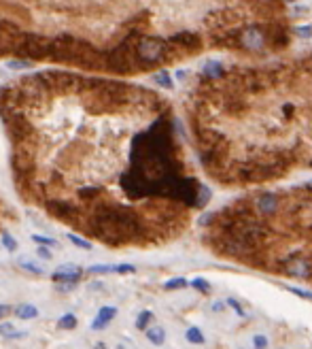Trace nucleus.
<instances>
[{"label": "nucleus", "mask_w": 312, "mask_h": 349, "mask_svg": "<svg viewBox=\"0 0 312 349\" xmlns=\"http://www.w3.org/2000/svg\"><path fill=\"white\" fill-rule=\"evenodd\" d=\"M204 75L211 79H219V77H223V66L219 62H208L204 66Z\"/></svg>", "instance_id": "obj_14"}, {"label": "nucleus", "mask_w": 312, "mask_h": 349, "mask_svg": "<svg viewBox=\"0 0 312 349\" xmlns=\"http://www.w3.org/2000/svg\"><path fill=\"white\" fill-rule=\"evenodd\" d=\"M283 271L289 277H295V279H310L312 277V262L308 258H301V255H295V258H289L283 266Z\"/></svg>", "instance_id": "obj_4"}, {"label": "nucleus", "mask_w": 312, "mask_h": 349, "mask_svg": "<svg viewBox=\"0 0 312 349\" xmlns=\"http://www.w3.org/2000/svg\"><path fill=\"white\" fill-rule=\"evenodd\" d=\"M225 304H227V307H232V309L236 311V315H240V317H246V311H244V307H242L240 302H238L236 298H227V300H225Z\"/></svg>", "instance_id": "obj_24"}, {"label": "nucleus", "mask_w": 312, "mask_h": 349, "mask_svg": "<svg viewBox=\"0 0 312 349\" xmlns=\"http://www.w3.org/2000/svg\"><path fill=\"white\" fill-rule=\"evenodd\" d=\"M236 40L242 49L259 54V51H264L266 45H268V34L264 32V28H259V26H246L238 32Z\"/></svg>", "instance_id": "obj_2"}, {"label": "nucleus", "mask_w": 312, "mask_h": 349, "mask_svg": "<svg viewBox=\"0 0 312 349\" xmlns=\"http://www.w3.org/2000/svg\"><path fill=\"white\" fill-rule=\"evenodd\" d=\"M166 43L162 38H155V36H147V38H140L136 43V58L140 60L142 64H155L166 56Z\"/></svg>", "instance_id": "obj_1"}, {"label": "nucleus", "mask_w": 312, "mask_h": 349, "mask_svg": "<svg viewBox=\"0 0 312 349\" xmlns=\"http://www.w3.org/2000/svg\"><path fill=\"white\" fill-rule=\"evenodd\" d=\"M93 349H107V345H104V343H96V347H93Z\"/></svg>", "instance_id": "obj_32"}, {"label": "nucleus", "mask_w": 312, "mask_h": 349, "mask_svg": "<svg viewBox=\"0 0 312 349\" xmlns=\"http://www.w3.org/2000/svg\"><path fill=\"white\" fill-rule=\"evenodd\" d=\"M3 245H5L7 251H15V249H17V241H15L9 232H3Z\"/></svg>", "instance_id": "obj_23"}, {"label": "nucleus", "mask_w": 312, "mask_h": 349, "mask_svg": "<svg viewBox=\"0 0 312 349\" xmlns=\"http://www.w3.org/2000/svg\"><path fill=\"white\" fill-rule=\"evenodd\" d=\"M111 273H117V266L98 264V266H89L87 269V275H111Z\"/></svg>", "instance_id": "obj_17"}, {"label": "nucleus", "mask_w": 312, "mask_h": 349, "mask_svg": "<svg viewBox=\"0 0 312 349\" xmlns=\"http://www.w3.org/2000/svg\"><path fill=\"white\" fill-rule=\"evenodd\" d=\"M295 34L301 36V38H310V36H312V26H310V24L297 26V28H295Z\"/></svg>", "instance_id": "obj_27"}, {"label": "nucleus", "mask_w": 312, "mask_h": 349, "mask_svg": "<svg viewBox=\"0 0 312 349\" xmlns=\"http://www.w3.org/2000/svg\"><path fill=\"white\" fill-rule=\"evenodd\" d=\"M185 338H187L189 343H193V345H204V341H206L204 334H202V330H200V328H195V326L187 328V330H185Z\"/></svg>", "instance_id": "obj_12"}, {"label": "nucleus", "mask_w": 312, "mask_h": 349, "mask_svg": "<svg viewBox=\"0 0 312 349\" xmlns=\"http://www.w3.org/2000/svg\"><path fill=\"white\" fill-rule=\"evenodd\" d=\"M153 81L158 85H162V88H166V90H172L174 88V83H172V77L166 73V70H160V73H155L153 75Z\"/></svg>", "instance_id": "obj_15"}, {"label": "nucleus", "mask_w": 312, "mask_h": 349, "mask_svg": "<svg viewBox=\"0 0 312 349\" xmlns=\"http://www.w3.org/2000/svg\"><path fill=\"white\" fill-rule=\"evenodd\" d=\"M81 275H83V271L77 264H62L58 271H54L51 279H54V283H70V281L77 283L81 279Z\"/></svg>", "instance_id": "obj_5"}, {"label": "nucleus", "mask_w": 312, "mask_h": 349, "mask_svg": "<svg viewBox=\"0 0 312 349\" xmlns=\"http://www.w3.org/2000/svg\"><path fill=\"white\" fill-rule=\"evenodd\" d=\"M270 341H268V336L266 334H255L253 336V347L255 349H268Z\"/></svg>", "instance_id": "obj_26"}, {"label": "nucleus", "mask_w": 312, "mask_h": 349, "mask_svg": "<svg viewBox=\"0 0 312 349\" xmlns=\"http://www.w3.org/2000/svg\"><path fill=\"white\" fill-rule=\"evenodd\" d=\"M15 315L19 320H36L38 317V309L34 304H19L15 309Z\"/></svg>", "instance_id": "obj_9"}, {"label": "nucleus", "mask_w": 312, "mask_h": 349, "mask_svg": "<svg viewBox=\"0 0 312 349\" xmlns=\"http://www.w3.org/2000/svg\"><path fill=\"white\" fill-rule=\"evenodd\" d=\"M223 307H225L223 302H215V304H213V311H217V313H219V311H223Z\"/></svg>", "instance_id": "obj_30"}, {"label": "nucleus", "mask_w": 312, "mask_h": 349, "mask_svg": "<svg viewBox=\"0 0 312 349\" xmlns=\"http://www.w3.org/2000/svg\"><path fill=\"white\" fill-rule=\"evenodd\" d=\"M38 253L43 255V258H49V251H47V249H38Z\"/></svg>", "instance_id": "obj_31"}, {"label": "nucleus", "mask_w": 312, "mask_h": 349, "mask_svg": "<svg viewBox=\"0 0 312 349\" xmlns=\"http://www.w3.org/2000/svg\"><path fill=\"white\" fill-rule=\"evenodd\" d=\"M68 241L70 243H75L79 249H85V251H89L91 249V245L85 241V239H81V237H77V234H68Z\"/></svg>", "instance_id": "obj_22"}, {"label": "nucleus", "mask_w": 312, "mask_h": 349, "mask_svg": "<svg viewBox=\"0 0 312 349\" xmlns=\"http://www.w3.org/2000/svg\"><path fill=\"white\" fill-rule=\"evenodd\" d=\"M0 336H5V338H22V336H26V332H19L17 328L13 324H9V322H0Z\"/></svg>", "instance_id": "obj_10"}, {"label": "nucleus", "mask_w": 312, "mask_h": 349, "mask_svg": "<svg viewBox=\"0 0 312 349\" xmlns=\"http://www.w3.org/2000/svg\"><path fill=\"white\" fill-rule=\"evenodd\" d=\"M32 241H34V243H38L40 247H58V241H56V239L43 237V234H32Z\"/></svg>", "instance_id": "obj_20"}, {"label": "nucleus", "mask_w": 312, "mask_h": 349, "mask_svg": "<svg viewBox=\"0 0 312 349\" xmlns=\"http://www.w3.org/2000/svg\"><path fill=\"white\" fill-rule=\"evenodd\" d=\"M58 328L60 330H72V328H77V317L72 313H64L58 320Z\"/></svg>", "instance_id": "obj_13"}, {"label": "nucleus", "mask_w": 312, "mask_h": 349, "mask_svg": "<svg viewBox=\"0 0 312 349\" xmlns=\"http://www.w3.org/2000/svg\"><path fill=\"white\" fill-rule=\"evenodd\" d=\"M151 320H153V313L151 311H140V315L136 317V328H138V330H147Z\"/></svg>", "instance_id": "obj_18"}, {"label": "nucleus", "mask_w": 312, "mask_h": 349, "mask_svg": "<svg viewBox=\"0 0 312 349\" xmlns=\"http://www.w3.org/2000/svg\"><path fill=\"white\" fill-rule=\"evenodd\" d=\"M17 264H19V269H24V271L30 273V275H45V269H43V266H38L36 262L28 260V258L17 260Z\"/></svg>", "instance_id": "obj_11"}, {"label": "nucleus", "mask_w": 312, "mask_h": 349, "mask_svg": "<svg viewBox=\"0 0 312 349\" xmlns=\"http://www.w3.org/2000/svg\"><path fill=\"white\" fill-rule=\"evenodd\" d=\"M13 309H11V304H0V320H5V317L11 313Z\"/></svg>", "instance_id": "obj_28"}, {"label": "nucleus", "mask_w": 312, "mask_h": 349, "mask_svg": "<svg viewBox=\"0 0 312 349\" xmlns=\"http://www.w3.org/2000/svg\"><path fill=\"white\" fill-rule=\"evenodd\" d=\"M287 3H295V0H287Z\"/></svg>", "instance_id": "obj_33"}, {"label": "nucleus", "mask_w": 312, "mask_h": 349, "mask_svg": "<svg viewBox=\"0 0 312 349\" xmlns=\"http://www.w3.org/2000/svg\"><path fill=\"white\" fill-rule=\"evenodd\" d=\"M189 285L195 287V290L202 292V294H208V292H211V283H208L206 279H202V277H195V279H191Z\"/></svg>", "instance_id": "obj_19"}, {"label": "nucleus", "mask_w": 312, "mask_h": 349, "mask_svg": "<svg viewBox=\"0 0 312 349\" xmlns=\"http://www.w3.org/2000/svg\"><path fill=\"white\" fill-rule=\"evenodd\" d=\"M187 285H189V281H187L185 277H174V279L164 283V290H168V292H172V290H183V287H187Z\"/></svg>", "instance_id": "obj_16"}, {"label": "nucleus", "mask_w": 312, "mask_h": 349, "mask_svg": "<svg viewBox=\"0 0 312 349\" xmlns=\"http://www.w3.org/2000/svg\"><path fill=\"white\" fill-rule=\"evenodd\" d=\"M285 290L299 296V298H304V300H312V292H308V290H301V287H295V285H285Z\"/></svg>", "instance_id": "obj_21"}, {"label": "nucleus", "mask_w": 312, "mask_h": 349, "mask_svg": "<svg viewBox=\"0 0 312 349\" xmlns=\"http://www.w3.org/2000/svg\"><path fill=\"white\" fill-rule=\"evenodd\" d=\"M7 66L13 68V70H26V68H30L32 64H30V60H11Z\"/></svg>", "instance_id": "obj_25"}, {"label": "nucleus", "mask_w": 312, "mask_h": 349, "mask_svg": "<svg viewBox=\"0 0 312 349\" xmlns=\"http://www.w3.org/2000/svg\"><path fill=\"white\" fill-rule=\"evenodd\" d=\"M253 209L264 215V217H270V215H276L280 209V198L276 196L274 192H259L255 200H253Z\"/></svg>", "instance_id": "obj_3"}, {"label": "nucleus", "mask_w": 312, "mask_h": 349, "mask_svg": "<svg viewBox=\"0 0 312 349\" xmlns=\"http://www.w3.org/2000/svg\"><path fill=\"white\" fill-rule=\"evenodd\" d=\"M172 43H179L183 47H197L200 45V38H197L193 32H181V34H174L172 36Z\"/></svg>", "instance_id": "obj_7"}, {"label": "nucleus", "mask_w": 312, "mask_h": 349, "mask_svg": "<svg viewBox=\"0 0 312 349\" xmlns=\"http://www.w3.org/2000/svg\"><path fill=\"white\" fill-rule=\"evenodd\" d=\"M75 285H77L75 281H70V283H60V285H58V290H60V292H70Z\"/></svg>", "instance_id": "obj_29"}, {"label": "nucleus", "mask_w": 312, "mask_h": 349, "mask_svg": "<svg viewBox=\"0 0 312 349\" xmlns=\"http://www.w3.org/2000/svg\"><path fill=\"white\" fill-rule=\"evenodd\" d=\"M115 315H117V307H102L96 315V320L91 322V330H102V328H107L113 320H115Z\"/></svg>", "instance_id": "obj_6"}, {"label": "nucleus", "mask_w": 312, "mask_h": 349, "mask_svg": "<svg viewBox=\"0 0 312 349\" xmlns=\"http://www.w3.org/2000/svg\"><path fill=\"white\" fill-rule=\"evenodd\" d=\"M147 338L153 343V345H164V341H166V330L162 326H151V328H147Z\"/></svg>", "instance_id": "obj_8"}]
</instances>
